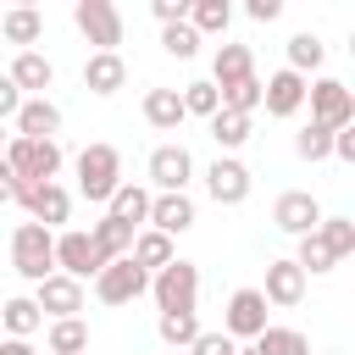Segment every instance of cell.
Returning <instances> with one entry per match:
<instances>
[{"instance_id": "obj_46", "label": "cell", "mask_w": 355, "mask_h": 355, "mask_svg": "<svg viewBox=\"0 0 355 355\" xmlns=\"http://www.w3.org/2000/svg\"><path fill=\"white\" fill-rule=\"evenodd\" d=\"M0 355H33L28 338H0Z\"/></svg>"}, {"instance_id": "obj_21", "label": "cell", "mask_w": 355, "mask_h": 355, "mask_svg": "<svg viewBox=\"0 0 355 355\" xmlns=\"http://www.w3.org/2000/svg\"><path fill=\"white\" fill-rule=\"evenodd\" d=\"M105 216L139 233V227L150 222V189H139V183H116V194L105 200Z\"/></svg>"}, {"instance_id": "obj_45", "label": "cell", "mask_w": 355, "mask_h": 355, "mask_svg": "<svg viewBox=\"0 0 355 355\" xmlns=\"http://www.w3.org/2000/svg\"><path fill=\"white\" fill-rule=\"evenodd\" d=\"M17 189H22V183H17V172L0 161V205H11V200H17Z\"/></svg>"}, {"instance_id": "obj_4", "label": "cell", "mask_w": 355, "mask_h": 355, "mask_svg": "<svg viewBox=\"0 0 355 355\" xmlns=\"http://www.w3.org/2000/svg\"><path fill=\"white\" fill-rule=\"evenodd\" d=\"M150 294H155L161 316L194 311V300H200V266H194V261H172V266H161V272L150 277Z\"/></svg>"}, {"instance_id": "obj_43", "label": "cell", "mask_w": 355, "mask_h": 355, "mask_svg": "<svg viewBox=\"0 0 355 355\" xmlns=\"http://www.w3.org/2000/svg\"><path fill=\"white\" fill-rule=\"evenodd\" d=\"M244 11H250L255 22H277V17H283V0H250Z\"/></svg>"}, {"instance_id": "obj_31", "label": "cell", "mask_w": 355, "mask_h": 355, "mask_svg": "<svg viewBox=\"0 0 355 355\" xmlns=\"http://www.w3.org/2000/svg\"><path fill=\"white\" fill-rule=\"evenodd\" d=\"M211 139H216L222 155H233V150L250 139V116H239V111H216V116H211Z\"/></svg>"}, {"instance_id": "obj_38", "label": "cell", "mask_w": 355, "mask_h": 355, "mask_svg": "<svg viewBox=\"0 0 355 355\" xmlns=\"http://www.w3.org/2000/svg\"><path fill=\"white\" fill-rule=\"evenodd\" d=\"M294 266H300V272L311 277V272H333L338 261H333V250H327V244H322L316 233H305V239H300V255H294Z\"/></svg>"}, {"instance_id": "obj_42", "label": "cell", "mask_w": 355, "mask_h": 355, "mask_svg": "<svg viewBox=\"0 0 355 355\" xmlns=\"http://www.w3.org/2000/svg\"><path fill=\"white\" fill-rule=\"evenodd\" d=\"M17 105H22V94H17V83L0 72V122H6V116H17Z\"/></svg>"}, {"instance_id": "obj_39", "label": "cell", "mask_w": 355, "mask_h": 355, "mask_svg": "<svg viewBox=\"0 0 355 355\" xmlns=\"http://www.w3.org/2000/svg\"><path fill=\"white\" fill-rule=\"evenodd\" d=\"M161 50H166L172 61H189V55L200 50V33H194L189 22H172V28H161Z\"/></svg>"}, {"instance_id": "obj_15", "label": "cell", "mask_w": 355, "mask_h": 355, "mask_svg": "<svg viewBox=\"0 0 355 355\" xmlns=\"http://www.w3.org/2000/svg\"><path fill=\"white\" fill-rule=\"evenodd\" d=\"M261 105H266V116H294L300 105H305V78L300 72H272L266 83H261Z\"/></svg>"}, {"instance_id": "obj_27", "label": "cell", "mask_w": 355, "mask_h": 355, "mask_svg": "<svg viewBox=\"0 0 355 355\" xmlns=\"http://www.w3.org/2000/svg\"><path fill=\"white\" fill-rule=\"evenodd\" d=\"M0 33H6L11 44H22V50H28V44H39V33H44V17H39L33 6H11V11L0 17Z\"/></svg>"}, {"instance_id": "obj_1", "label": "cell", "mask_w": 355, "mask_h": 355, "mask_svg": "<svg viewBox=\"0 0 355 355\" xmlns=\"http://www.w3.org/2000/svg\"><path fill=\"white\" fill-rule=\"evenodd\" d=\"M0 161L17 172V183H55L61 172V144L55 139H11Z\"/></svg>"}, {"instance_id": "obj_30", "label": "cell", "mask_w": 355, "mask_h": 355, "mask_svg": "<svg viewBox=\"0 0 355 355\" xmlns=\"http://www.w3.org/2000/svg\"><path fill=\"white\" fill-rule=\"evenodd\" d=\"M255 344H261V355H311V338H305L300 327H272V322H266Z\"/></svg>"}, {"instance_id": "obj_48", "label": "cell", "mask_w": 355, "mask_h": 355, "mask_svg": "<svg viewBox=\"0 0 355 355\" xmlns=\"http://www.w3.org/2000/svg\"><path fill=\"white\" fill-rule=\"evenodd\" d=\"M0 144H6V133H0Z\"/></svg>"}, {"instance_id": "obj_10", "label": "cell", "mask_w": 355, "mask_h": 355, "mask_svg": "<svg viewBox=\"0 0 355 355\" xmlns=\"http://www.w3.org/2000/svg\"><path fill=\"white\" fill-rule=\"evenodd\" d=\"M261 327H266V300H261V288H233L227 316H222V333H227V338L255 344V338H261Z\"/></svg>"}, {"instance_id": "obj_36", "label": "cell", "mask_w": 355, "mask_h": 355, "mask_svg": "<svg viewBox=\"0 0 355 355\" xmlns=\"http://www.w3.org/2000/svg\"><path fill=\"white\" fill-rule=\"evenodd\" d=\"M178 100H183V116H205V122H211V116L222 111L216 83H183V94H178Z\"/></svg>"}, {"instance_id": "obj_18", "label": "cell", "mask_w": 355, "mask_h": 355, "mask_svg": "<svg viewBox=\"0 0 355 355\" xmlns=\"http://www.w3.org/2000/svg\"><path fill=\"white\" fill-rule=\"evenodd\" d=\"M122 83H128V61H122L116 50H94V55L83 61V89H89V94L105 100V94H116Z\"/></svg>"}, {"instance_id": "obj_3", "label": "cell", "mask_w": 355, "mask_h": 355, "mask_svg": "<svg viewBox=\"0 0 355 355\" xmlns=\"http://www.w3.org/2000/svg\"><path fill=\"white\" fill-rule=\"evenodd\" d=\"M116 183H122V155H116L111 144H89V150L78 155V189H83V200L105 205V200L116 194Z\"/></svg>"}, {"instance_id": "obj_25", "label": "cell", "mask_w": 355, "mask_h": 355, "mask_svg": "<svg viewBox=\"0 0 355 355\" xmlns=\"http://www.w3.org/2000/svg\"><path fill=\"white\" fill-rule=\"evenodd\" d=\"M144 122L161 128V133H178V128H183V100H178V89H144Z\"/></svg>"}, {"instance_id": "obj_16", "label": "cell", "mask_w": 355, "mask_h": 355, "mask_svg": "<svg viewBox=\"0 0 355 355\" xmlns=\"http://www.w3.org/2000/svg\"><path fill=\"white\" fill-rule=\"evenodd\" d=\"M55 133H61V105H55L50 94L17 105V133H11V139H55Z\"/></svg>"}, {"instance_id": "obj_35", "label": "cell", "mask_w": 355, "mask_h": 355, "mask_svg": "<svg viewBox=\"0 0 355 355\" xmlns=\"http://www.w3.org/2000/svg\"><path fill=\"white\" fill-rule=\"evenodd\" d=\"M216 100H222V111L255 116V105H261V78H244V83H233V89H216Z\"/></svg>"}, {"instance_id": "obj_8", "label": "cell", "mask_w": 355, "mask_h": 355, "mask_svg": "<svg viewBox=\"0 0 355 355\" xmlns=\"http://www.w3.org/2000/svg\"><path fill=\"white\" fill-rule=\"evenodd\" d=\"M17 200H22V205H28V216H33L39 227H50V233L72 216V194H67L61 183H22V189H17Z\"/></svg>"}, {"instance_id": "obj_20", "label": "cell", "mask_w": 355, "mask_h": 355, "mask_svg": "<svg viewBox=\"0 0 355 355\" xmlns=\"http://www.w3.org/2000/svg\"><path fill=\"white\" fill-rule=\"evenodd\" d=\"M261 300H266V305H283V311L300 305V300H305V272H300L294 261H272V266H266V288H261Z\"/></svg>"}, {"instance_id": "obj_24", "label": "cell", "mask_w": 355, "mask_h": 355, "mask_svg": "<svg viewBox=\"0 0 355 355\" xmlns=\"http://www.w3.org/2000/svg\"><path fill=\"white\" fill-rule=\"evenodd\" d=\"M89 244H94V255H100V266H111V261H122V255L133 250V227H122V222H111V216H100V222L89 227Z\"/></svg>"}, {"instance_id": "obj_29", "label": "cell", "mask_w": 355, "mask_h": 355, "mask_svg": "<svg viewBox=\"0 0 355 355\" xmlns=\"http://www.w3.org/2000/svg\"><path fill=\"white\" fill-rule=\"evenodd\" d=\"M44 344H50V355H83V349H89V327H83L78 316H67V322H50Z\"/></svg>"}, {"instance_id": "obj_9", "label": "cell", "mask_w": 355, "mask_h": 355, "mask_svg": "<svg viewBox=\"0 0 355 355\" xmlns=\"http://www.w3.org/2000/svg\"><path fill=\"white\" fill-rule=\"evenodd\" d=\"M28 300L39 305V316H50V322H67V316H78V311H83V283H72V277L50 272L44 283H33V294H28Z\"/></svg>"}, {"instance_id": "obj_5", "label": "cell", "mask_w": 355, "mask_h": 355, "mask_svg": "<svg viewBox=\"0 0 355 355\" xmlns=\"http://www.w3.org/2000/svg\"><path fill=\"white\" fill-rule=\"evenodd\" d=\"M305 100H311V122L338 133V128H355V94L338 83V78H316L305 83Z\"/></svg>"}, {"instance_id": "obj_47", "label": "cell", "mask_w": 355, "mask_h": 355, "mask_svg": "<svg viewBox=\"0 0 355 355\" xmlns=\"http://www.w3.org/2000/svg\"><path fill=\"white\" fill-rule=\"evenodd\" d=\"M233 355H261V344H244V349H233Z\"/></svg>"}, {"instance_id": "obj_14", "label": "cell", "mask_w": 355, "mask_h": 355, "mask_svg": "<svg viewBox=\"0 0 355 355\" xmlns=\"http://www.w3.org/2000/svg\"><path fill=\"white\" fill-rule=\"evenodd\" d=\"M55 272H61V277H72V283H83V277H94V272H100V255H94V244H89V233H83V227L55 233Z\"/></svg>"}, {"instance_id": "obj_2", "label": "cell", "mask_w": 355, "mask_h": 355, "mask_svg": "<svg viewBox=\"0 0 355 355\" xmlns=\"http://www.w3.org/2000/svg\"><path fill=\"white\" fill-rule=\"evenodd\" d=\"M11 266L28 283H44L55 272V233L39 227V222H17V233H11Z\"/></svg>"}, {"instance_id": "obj_12", "label": "cell", "mask_w": 355, "mask_h": 355, "mask_svg": "<svg viewBox=\"0 0 355 355\" xmlns=\"http://www.w3.org/2000/svg\"><path fill=\"white\" fill-rule=\"evenodd\" d=\"M205 194H211L216 205H244V200H250V166L233 161V155H216V161L205 166Z\"/></svg>"}, {"instance_id": "obj_33", "label": "cell", "mask_w": 355, "mask_h": 355, "mask_svg": "<svg viewBox=\"0 0 355 355\" xmlns=\"http://www.w3.org/2000/svg\"><path fill=\"white\" fill-rule=\"evenodd\" d=\"M155 333H161V344H172V349H189L205 327H200V316L194 311H178V316H161L155 322Z\"/></svg>"}, {"instance_id": "obj_19", "label": "cell", "mask_w": 355, "mask_h": 355, "mask_svg": "<svg viewBox=\"0 0 355 355\" xmlns=\"http://www.w3.org/2000/svg\"><path fill=\"white\" fill-rule=\"evenodd\" d=\"M150 227L155 233H189L194 227V200L189 194H150Z\"/></svg>"}, {"instance_id": "obj_7", "label": "cell", "mask_w": 355, "mask_h": 355, "mask_svg": "<svg viewBox=\"0 0 355 355\" xmlns=\"http://www.w3.org/2000/svg\"><path fill=\"white\" fill-rule=\"evenodd\" d=\"M139 294H150V272H139L128 255L94 272V300H100V305H128V300H139Z\"/></svg>"}, {"instance_id": "obj_37", "label": "cell", "mask_w": 355, "mask_h": 355, "mask_svg": "<svg viewBox=\"0 0 355 355\" xmlns=\"http://www.w3.org/2000/svg\"><path fill=\"white\" fill-rule=\"evenodd\" d=\"M294 155H300V161H327V155H333V133L316 128V122H305V128L294 133Z\"/></svg>"}, {"instance_id": "obj_41", "label": "cell", "mask_w": 355, "mask_h": 355, "mask_svg": "<svg viewBox=\"0 0 355 355\" xmlns=\"http://www.w3.org/2000/svg\"><path fill=\"white\" fill-rule=\"evenodd\" d=\"M150 11L161 17V28H172V22H189V0H150Z\"/></svg>"}, {"instance_id": "obj_44", "label": "cell", "mask_w": 355, "mask_h": 355, "mask_svg": "<svg viewBox=\"0 0 355 355\" xmlns=\"http://www.w3.org/2000/svg\"><path fill=\"white\" fill-rule=\"evenodd\" d=\"M333 155L338 161H355V128H338L333 133Z\"/></svg>"}, {"instance_id": "obj_13", "label": "cell", "mask_w": 355, "mask_h": 355, "mask_svg": "<svg viewBox=\"0 0 355 355\" xmlns=\"http://www.w3.org/2000/svg\"><path fill=\"white\" fill-rule=\"evenodd\" d=\"M272 222H277V233H294V239H305V233H316V222H322V205H316V194H311V189H288V194H277V205H272Z\"/></svg>"}, {"instance_id": "obj_34", "label": "cell", "mask_w": 355, "mask_h": 355, "mask_svg": "<svg viewBox=\"0 0 355 355\" xmlns=\"http://www.w3.org/2000/svg\"><path fill=\"white\" fill-rule=\"evenodd\" d=\"M322 55H327V44H322L316 33H294V39H288V72H300V78H305V72H316V67H322Z\"/></svg>"}, {"instance_id": "obj_40", "label": "cell", "mask_w": 355, "mask_h": 355, "mask_svg": "<svg viewBox=\"0 0 355 355\" xmlns=\"http://www.w3.org/2000/svg\"><path fill=\"white\" fill-rule=\"evenodd\" d=\"M233 349H239V344H233L227 333H200V338L189 344V355H233Z\"/></svg>"}, {"instance_id": "obj_32", "label": "cell", "mask_w": 355, "mask_h": 355, "mask_svg": "<svg viewBox=\"0 0 355 355\" xmlns=\"http://www.w3.org/2000/svg\"><path fill=\"white\" fill-rule=\"evenodd\" d=\"M316 239L333 250V261L355 255V222H349V216H322V222H316Z\"/></svg>"}, {"instance_id": "obj_17", "label": "cell", "mask_w": 355, "mask_h": 355, "mask_svg": "<svg viewBox=\"0 0 355 355\" xmlns=\"http://www.w3.org/2000/svg\"><path fill=\"white\" fill-rule=\"evenodd\" d=\"M11 83H17V94L22 100H39L50 83H55V67L39 55V50H17V61H11V72H6Z\"/></svg>"}, {"instance_id": "obj_6", "label": "cell", "mask_w": 355, "mask_h": 355, "mask_svg": "<svg viewBox=\"0 0 355 355\" xmlns=\"http://www.w3.org/2000/svg\"><path fill=\"white\" fill-rule=\"evenodd\" d=\"M72 22H78V33H83L94 50H116V44H122V11H116L111 0H78V6H72Z\"/></svg>"}, {"instance_id": "obj_28", "label": "cell", "mask_w": 355, "mask_h": 355, "mask_svg": "<svg viewBox=\"0 0 355 355\" xmlns=\"http://www.w3.org/2000/svg\"><path fill=\"white\" fill-rule=\"evenodd\" d=\"M227 22H233L227 0H189V28L194 33H227Z\"/></svg>"}, {"instance_id": "obj_26", "label": "cell", "mask_w": 355, "mask_h": 355, "mask_svg": "<svg viewBox=\"0 0 355 355\" xmlns=\"http://www.w3.org/2000/svg\"><path fill=\"white\" fill-rule=\"evenodd\" d=\"M39 305L28 300V294H17V300H6L0 305V338H33L39 333Z\"/></svg>"}, {"instance_id": "obj_22", "label": "cell", "mask_w": 355, "mask_h": 355, "mask_svg": "<svg viewBox=\"0 0 355 355\" xmlns=\"http://www.w3.org/2000/svg\"><path fill=\"white\" fill-rule=\"evenodd\" d=\"M128 261H133L139 272H150V277H155V272H161V266H172L178 255H172V239H166V233H155V227H139V233H133V250H128Z\"/></svg>"}, {"instance_id": "obj_23", "label": "cell", "mask_w": 355, "mask_h": 355, "mask_svg": "<svg viewBox=\"0 0 355 355\" xmlns=\"http://www.w3.org/2000/svg\"><path fill=\"white\" fill-rule=\"evenodd\" d=\"M244 78H255L250 44H222L216 61H211V83H216V89H233V83H244Z\"/></svg>"}, {"instance_id": "obj_11", "label": "cell", "mask_w": 355, "mask_h": 355, "mask_svg": "<svg viewBox=\"0 0 355 355\" xmlns=\"http://www.w3.org/2000/svg\"><path fill=\"white\" fill-rule=\"evenodd\" d=\"M189 178H194V155H189L183 144H155V150H150V183H155L161 194H183Z\"/></svg>"}]
</instances>
